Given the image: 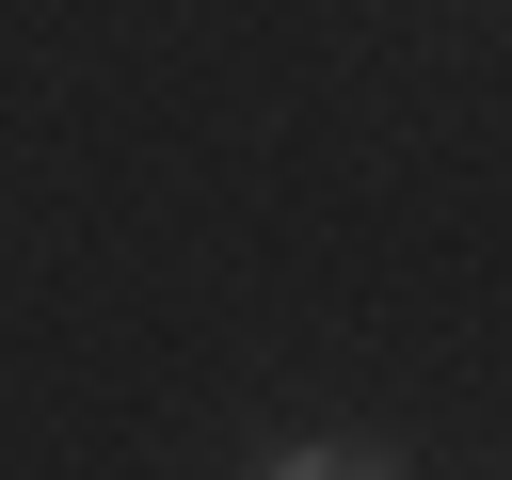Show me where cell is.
Returning a JSON list of instances; mask_svg holds the SVG:
<instances>
[{"instance_id":"cell-1","label":"cell","mask_w":512,"mask_h":480,"mask_svg":"<svg viewBox=\"0 0 512 480\" xmlns=\"http://www.w3.org/2000/svg\"><path fill=\"white\" fill-rule=\"evenodd\" d=\"M256 480H400V464H384V448H272Z\"/></svg>"}]
</instances>
